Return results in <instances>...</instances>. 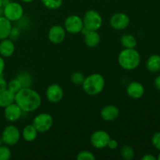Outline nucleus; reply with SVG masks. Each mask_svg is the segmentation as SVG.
Returning <instances> with one entry per match:
<instances>
[{
    "label": "nucleus",
    "instance_id": "38",
    "mask_svg": "<svg viewBox=\"0 0 160 160\" xmlns=\"http://www.w3.org/2000/svg\"><path fill=\"white\" fill-rule=\"evenodd\" d=\"M3 7V0H0V9Z\"/></svg>",
    "mask_w": 160,
    "mask_h": 160
},
{
    "label": "nucleus",
    "instance_id": "17",
    "mask_svg": "<svg viewBox=\"0 0 160 160\" xmlns=\"http://www.w3.org/2000/svg\"><path fill=\"white\" fill-rule=\"evenodd\" d=\"M15 51V45L11 39L5 38L0 42V56L2 57H10Z\"/></svg>",
    "mask_w": 160,
    "mask_h": 160
},
{
    "label": "nucleus",
    "instance_id": "12",
    "mask_svg": "<svg viewBox=\"0 0 160 160\" xmlns=\"http://www.w3.org/2000/svg\"><path fill=\"white\" fill-rule=\"evenodd\" d=\"M45 95L50 102L57 103L61 101L63 97V90L59 84H52L47 88Z\"/></svg>",
    "mask_w": 160,
    "mask_h": 160
},
{
    "label": "nucleus",
    "instance_id": "24",
    "mask_svg": "<svg viewBox=\"0 0 160 160\" xmlns=\"http://www.w3.org/2000/svg\"><path fill=\"white\" fill-rule=\"evenodd\" d=\"M120 154L123 159L126 160H132L134 157V151L130 145H124L120 150Z\"/></svg>",
    "mask_w": 160,
    "mask_h": 160
},
{
    "label": "nucleus",
    "instance_id": "19",
    "mask_svg": "<svg viewBox=\"0 0 160 160\" xmlns=\"http://www.w3.org/2000/svg\"><path fill=\"white\" fill-rule=\"evenodd\" d=\"M15 102V94L9 89L0 92V107L5 108Z\"/></svg>",
    "mask_w": 160,
    "mask_h": 160
},
{
    "label": "nucleus",
    "instance_id": "13",
    "mask_svg": "<svg viewBox=\"0 0 160 160\" xmlns=\"http://www.w3.org/2000/svg\"><path fill=\"white\" fill-rule=\"evenodd\" d=\"M22 112L23 111L15 102L4 108V117L9 122H16L20 120Z\"/></svg>",
    "mask_w": 160,
    "mask_h": 160
},
{
    "label": "nucleus",
    "instance_id": "18",
    "mask_svg": "<svg viewBox=\"0 0 160 160\" xmlns=\"http://www.w3.org/2000/svg\"><path fill=\"white\" fill-rule=\"evenodd\" d=\"M12 28V22L9 21L4 16H1L0 17V41L9 38Z\"/></svg>",
    "mask_w": 160,
    "mask_h": 160
},
{
    "label": "nucleus",
    "instance_id": "3",
    "mask_svg": "<svg viewBox=\"0 0 160 160\" xmlns=\"http://www.w3.org/2000/svg\"><path fill=\"white\" fill-rule=\"evenodd\" d=\"M105 84L106 81L102 75L95 73L86 77L82 84V88L87 95H96L102 92Z\"/></svg>",
    "mask_w": 160,
    "mask_h": 160
},
{
    "label": "nucleus",
    "instance_id": "6",
    "mask_svg": "<svg viewBox=\"0 0 160 160\" xmlns=\"http://www.w3.org/2000/svg\"><path fill=\"white\" fill-rule=\"evenodd\" d=\"M2 139L4 145L8 146H13L18 143L20 138V132L18 128L14 125H8L2 132Z\"/></svg>",
    "mask_w": 160,
    "mask_h": 160
},
{
    "label": "nucleus",
    "instance_id": "14",
    "mask_svg": "<svg viewBox=\"0 0 160 160\" xmlns=\"http://www.w3.org/2000/svg\"><path fill=\"white\" fill-rule=\"evenodd\" d=\"M126 92L128 96L131 97V98L139 99L144 95L145 88L141 83L137 82V81H133L128 84Z\"/></svg>",
    "mask_w": 160,
    "mask_h": 160
},
{
    "label": "nucleus",
    "instance_id": "9",
    "mask_svg": "<svg viewBox=\"0 0 160 160\" xmlns=\"http://www.w3.org/2000/svg\"><path fill=\"white\" fill-rule=\"evenodd\" d=\"M110 136L106 131H96L92 134L90 138V142L93 147L98 149L104 148L105 147H107V144L109 141L110 140Z\"/></svg>",
    "mask_w": 160,
    "mask_h": 160
},
{
    "label": "nucleus",
    "instance_id": "22",
    "mask_svg": "<svg viewBox=\"0 0 160 160\" xmlns=\"http://www.w3.org/2000/svg\"><path fill=\"white\" fill-rule=\"evenodd\" d=\"M120 43L124 48H134L137 45V40L132 34H125L120 38Z\"/></svg>",
    "mask_w": 160,
    "mask_h": 160
},
{
    "label": "nucleus",
    "instance_id": "26",
    "mask_svg": "<svg viewBox=\"0 0 160 160\" xmlns=\"http://www.w3.org/2000/svg\"><path fill=\"white\" fill-rule=\"evenodd\" d=\"M84 79H85V76L84 75V73L79 71L74 72L73 73H72L71 77H70V81L75 85H82Z\"/></svg>",
    "mask_w": 160,
    "mask_h": 160
},
{
    "label": "nucleus",
    "instance_id": "4",
    "mask_svg": "<svg viewBox=\"0 0 160 160\" xmlns=\"http://www.w3.org/2000/svg\"><path fill=\"white\" fill-rule=\"evenodd\" d=\"M84 28L87 31H97L102 24V18L98 12L94 9H89L83 17Z\"/></svg>",
    "mask_w": 160,
    "mask_h": 160
},
{
    "label": "nucleus",
    "instance_id": "27",
    "mask_svg": "<svg viewBox=\"0 0 160 160\" xmlns=\"http://www.w3.org/2000/svg\"><path fill=\"white\" fill-rule=\"evenodd\" d=\"M22 88L23 87H22L21 85V83L20 82V81H19L17 78L11 80V81L7 84V89H9V91L13 92L14 94H16L17 92H19Z\"/></svg>",
    "mask_w": 160,
    "mask_h": 160
},
{
    "label": "nucleus",
    "instance_id": "20",
    "mask_svg": "<svg viewBox=\"0 0 160 160\" xmlns=\"http://www.w3.org/2000/svg\"><path fill=\"white\" fill-rule=\"evenodd\" d=\"M38 131L36 130L33 124L27 125L24 128H23V131H22V137L24 139L26 142H34L38 137Z\"/></svg>",
    "mask_w": 160,
    "mask_h": 160
},
{
    "label": "nucleus",
    "instance_id": "23",
    "mask_svg": "<svg viewBox=\"0 0 160 160\" xmlns=\"http://www.w3.org/2000/svg\"><path fill=\"white\" fill-rule=\"evenodd\" d=\"M17 79L21 83V85L23 88H31L32 84V78L31 75L28 72L23 71L19 73L17 77Z\"/></svg>",
    "mask_w": 160,
    "mask_h": 160
},
{
    "label": "nucleus",
    "instance_id": "40",
    "mask_svg": "<svg viewBox=\"0 0 160 160\" xmlns=\"http://www.w3.org/2000/svg\"><path fill=\"white\" fill-rule=\"evenodd\" d=\"M158 159L160 160V154L159 155V156H158Z\"/></svg>",
    "mask_w": 160,
    "mask_h": 160
},
{
    "label": "nucleus",
    "instance_id": "5",
    "mask_svg": "<svg viewBox=\"0 0 160 160\" xmlns=\"http://www.w3.org/2000/svg\"><path fill=\"white\" fill-rule=\"evenodd\" d=\"M3 16L11 22L19 21L23 17V8L17 2L9 1L2 7Z\"/></svg>",
    "mask_w": 160,
    "mask_h": 160
},
{
    "label": "nucleus",
    "instance_id": "31",
    "mask_svg": "<svg viewBox=\"0 0 160 160\" xmlns=\"http://www.w3.org/2000/svg\"><path fill=\"white\" fill-rule=\"evenodd\" d=\"M20 30H19V28H12V30H11L10 31V34H9V38L11 39L12 41H14V40H17V38H19V36H20Z\"/></svg>",
    "mask_w": 160,
    "mask_h": 160
},
{
    "label": "nucleus",
    "instance_id": "28",
    "mask_svg": "<svg viewBox=\"0 0 160 160\" xmlns=\"http://www.w3.org/2000/svg\"><path fill=\"white\" fill-rule=\"evenodd\" d=\"M12 156L10 148L6 145L0 146V160H9Z\"/></svg>",
    "mask_w": 160,
    "mask_h": 160
},
{
    "label": "nucleus",
    "instance_id": "39",
    "mask_svg": "<svg viewBox=\"0 0 160 160\" xmlns=\"http://www.w3.org/2000/svg\"><path fill=\"white\" fill-rule=\"evenodd\" d=\"M2 145H3V141L2 139V137H0V146H1Z\"/></svg>",
    "mask_w": 160,
    "mask_h": 160
},
{
    "label": "nucleus",
    "instance_id": "29",
    "mask_svg": "<svg viewBox=\"0 0 160 160\" xmlns=\"http://www.w3.org/2000/svg\"><path fill=\"white\" fill-rule=\"evenodd\" d=\"M96 158L92 152L89 151H81L77 156L78 160H95Z\"/></svg>",
    "mask_w": 160,
    "mask_h": 160
},
{
    "label": "nucleus",
    "instance_id": "7",
    "mask_svg": "<svg viewBox=\"0 0 160 160\" xmlns=\"http://www.w3.org/2000/svg\"><path fill=\"white\" fill-rule=\"evenodd\" d=\"M32 124L38 132L44 133L49 131L53 124V118L50 114L42 112L34 118Z\"/></svg>",
    "mask_w": 160,
    "mask_h": 160
},
{
    "label": "nucleus",
    "instance_id": "8",
    "mask_svg": "<svg viewBox=\"0 0 160 160\" xmlns=\"http://www.w3.org/2000/svg\"><path fill=\"white\" fill-rule=\"evenodd\" d=\"M64 28L70 34H78L84 29L83 19L78 15L69 16L64 21Z\"/></svg>",
    "mask_w": 160,
    "mask_h": 160
},
{
    "label": "nucleus",
    "instance_id": "41",
    "mask_svg": "<svg viewBox=\"0 0 160 160\" xmlns=\"http://www.w3.org/2000/svg\"><path fill=\"white\" fill-rule=\"evenodd\" d=\"M10 1H11V0H10Z\"/></svg>",
    "mask_w": 160,
    "mask_h": 160
},
{
    "label": "nucleus",
    "instance_id": "35",
    "mask_svg": "<svg viewBox=\"0 0 160 160\" xmlns=\"http://www.w3.org/2000/svg\"><path fill=\"white\" fill-rule=\"evenodd\" d=\"M142 160H156V158L152 154H146L142 158Z\"/></svg>",
    "mask_w": 160,
    "mask_h": 160
},
{
    "label": "nucleus",
    "instance_id": "15",
    "mask_svg": "<svg viewBox=\"0 0 160 160\" xmlns=\"http://www.w3.org/2000/svg\"><path fill=\"white\" fill-rule=\"evenodd\" d=\"M81 32L84 33V41L85 45L89 48H95L100 43L101 38L97 31H87L83 29Z\"/></svg>",
    "mask_w": 160,
    "mask_h": 160
},
{
    "label": "nucleus",
    "instance_id": "16",
    "mask_svg": "<svg viewBox=\"0 0 160 160\" xmlns=\"http://www.w3.org/2000/svg\"><path fill=\"white\" fill-rule=\"evenodd\" d=\"M101 117L105 121H113L118 118L120 110L118 107L114 105H107L101 110Z\"/></svg>",
    "mask_w": 160,
    "mask_h": 160
},
{
    "label": "nucleus",
    "instance_id": "1",
    "mask_svg": "<svg viewBox=\"0 0 160 160\" xmlns=\"http://www.w3.org/2000/svg\"><path fill=\"white\" fill-rule=\"evenodd\" d=\"M15 103L23 112H31L40 107L42 98L38 92L34 89L22 88L15 94Z\"/></svg>",
    "mask_w": 160,
    "mask_h": 160
},
{
    "label": "nucleus",
    "instance_id": "37",
    "mask_svg": "<svg viewBox=\"0 0 160 160\" xmlns=\"http://www.w3.org/2000/svg\"><path fill=\"white\" fill-rule=\"evenodd\" d=\"M22 2H23L25 3H30V2H32L34 0H21Z\"/></svg>",
    "mask_w": 160,
    "mask_h": 160
},
{
    "label": "nucleus",
    "instance_id": "10",
    "mask_svg": "<svg viewBox=\"0 0 160 160\" xmlns=\"http://www.w3.org/2000/svg\"><path fill=\"white\" fill-rule=\"evenodd\" d=\"M109 23L113 29L122 31L126 29L129 26L130 18L127 14L123 12H117L111 17Z\"/></svg>",
    "mask_w": 160,
    "mask_h": 160
},
{
    "label": "nucleus",
    "instance_id": "32",
    "mask_svg": "<svg viewBox=\"0 0 160 160\" xmlns=\"http://www.w3.org/2000/svg\"><path fill=\"white\" fill-rule=\"evenodd\" d=\"M107 147L109 148V149L114 150L118 147V143H117V141L115 139H112L110 138V140L109 141L107 144Z\"/></svg>",
    "mask_w": 160,
    "mask_h": 160
},
{
    "label": "nucleus",
    "instance_id": "34",
    "mask_svg": "<svg viewBox=\"0 0 160 160\" xmlns=\"http://www.w3.org/2000/svg\"><path fill=\"white\" fill-rule=\"evenodd\" d=\"M5 66H6V64H5L4 59H3L2 56H0V75H2L3 71L5 70Z\"/></svg>",
    "mask_w": 160,
    "mask_h": 160
},
{
    "label": "nucleus",
    "instance_id": "36",
    "mask_svg": "<svg viewBox=\"0 0 160 160\" xmlns=\"http://www.w3.org/2000/svg\"><path fill=\"white\" fill-rule=\"evenodd\" d=\"M154 84H155V87H156L158 90L160 91V75H159V76L155 79Z\"/></svg>",
    "mask_w": 160,
    "mask_h": 160
},
{
    "label": "nucleus",
    "instance_id": "25",
    "mask_svg": "<svg viewBox=\"0 0 160 160\" xmlns=\"http://www.w3.org/2000/svg\"><path fill=\"white\" fill-rule=\"evenodd\" d=\"M42 2L47 9L55 10L62 6V0H42Z\"/></svg>",
    "mask_w": 160,
    "mask_h": 160
},
{
    "label": "nucleus",
    "instance_id": "21",
    "mask_svg": "<svg viewBox=\"0 0 160 160\" xmlns=\"http://www.w3.org/2000/svg\"><path fill=\"white\" fill-rule=\"evenodd\" d=\"M146 67L151 73H156L160 70V56L152 55L146 62Z\"/></svg>",
    "mask_w": 160,
    "mask_h": 160
},
{
    "label": "nucleus",
    "instance_id": "11",
    "mask_svg": "<svg viewBox=\"0 0 160 160\" xmlns=\"http://www.w3.org/2000/svg\"><path fill=\"white\" fill-rule=\"evenodd\" d=\"M66 37V30L60 25H54L49 29L48 33V40L55 45L62 43Z\"/></svg>",
    "mask_w": 160,
    "mask_h": 160
},
{
    "label": "nucleus",
    "instance_id": "33",
    "mask_svg": "<svg viewBox=\"0 0 160 160\" xmlns=\"http://www.w3.org/2000/svg\"><path fill=\"white\" fill-rule=\"evenodd\" d=\"M7 84L8 83L4 79L2 75H0V92L7 89Z\"/></svg>",
    "mask_w": 160,
    "mask_h": 160
},
{
    "label": "nucleus",
    "instance_id": "30",
    "mask_svg": "<svg viewBox=\"0 0 160 160\" xmlns=\"http://www.w3.org/2000/svg\"><path fill=\"white\" fill-rule=\"evenodd\" d=\"M152 144L156 149L160 151V132H156L152 137Z\"/></svg>",
    "mask_w": 160,
    "mask_h": 160
},
{
    "label": "nucleus",
    "instance_id": "2",
    "mask_svg": "<svg viewBox=\"0 0 160 160\" xmlns=\"http://www.w3.org/2000/svg\"><path fill=\"white\" fill-rule=\"evenodd\" d=\"M141 62V56L135 48H123L118 56L119 65L126 70L137 68Z\"/></svg>",
    "mask_w": 160,
    "mask_h": 160
}]
</instances>
